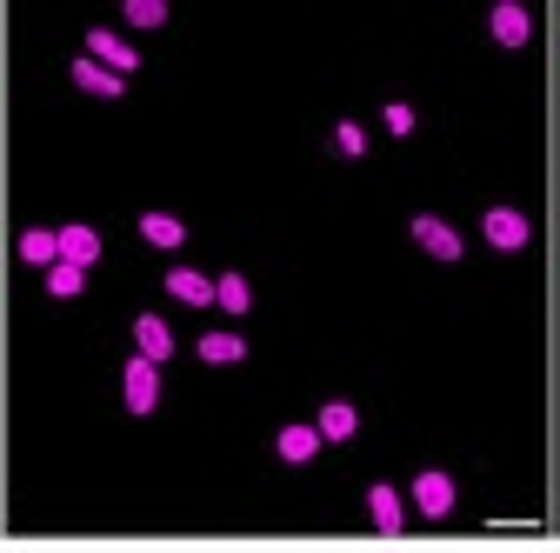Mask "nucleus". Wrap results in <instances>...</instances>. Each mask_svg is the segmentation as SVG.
I'll return each instance as SVG.
<instances>
[{
	"instance_id": "obj_21",
	"label": "nucleus",
	"mask_w": 560,
	"mask_h": 553,
	"mask_svg": "<svg viewBox=\"0 0 560 553\" xmlns=\"http://www.w3.org/2000/svg\"><path fill=\"white\" fill-rule=\"evenodd\" d=\"M381 120H387V133H400V141L413 133V107H407V101H387V114H381Z\"/></svg>"
},
{
	"instance_id": "obj_12",
	"label": "nucleus",
	"mask_w": 560,
	"mask_h": 553,
	"mask_svg": "<svg viewBox=\"0 0 560 553\" xmlns=\"http://www.w3.org/2000/svg\"><path fill=\"white\" fill-rule=\"evenodd\" d=\"M140 240L148 247H180L187 227H180V214H167V207H148V214H140Z\"/></svg>"
},
{
	"instance_id": "obj_19",
	"label": "nucleus",
	"mask_w": 560,
	"mask_h": 553,
	"mask_svg": "<svg viewBox=\"0 0 560 553\" xmlns=\"http://www.w3.org/2000/svg\"><path fill=\"white\" fill-rule=\"evenodd\" d=\"M334 154H340V161H368V127H361V120H340V127H334Z\"/></svg>"
},
{
	"instance_id": "obj_13",
	"label": "nucleus",
	"mask_w": 560,
	"mask_h": 553,
	"mask_svg": "<svg viewBox=\"0 0 560 553\" xmlns=\"http://www.w3.org/2000/svg\"><path fill=\"white\" fill-rule=\"evenodd\" d=\"M314 427H320V440H354L361 434V413H354V400H327Z\"/></svg>"
},
{
	"instance_id": "obj_15",
	"label": "nucleus",
	"mask_w": 560,
	"mask_h": 553,
	"mask_svg": "<svg viewBox=\"0 0 560 553\" xmlns=\"http://www.w3.org/2000/svg\"><path fill=\"white\" fill-rule=\"evenodd\" d=\"M200 361L207 367H234V361H247V340L241 333H200Z\"/></svg>"
},
{
	"instance_id": "obj_8",
	"label": "nucleus",
	"mask_w": 560,
	"mask_h": 553,
	"mask_svg": "<svg viewBox=\"0 0 560 553\" xmlns=\"http://www.w3.org/2000/svg\"><path fill=\"white\" fill-rule=\"evenodd\" d=\"M67 74H74V87H81V94H94V101H120V94H127V81H120V74H107V67H101V60H88V54L67 67Z\"/></svg>"
},
{
	"instance_id": "obj_1",
	"label": "nucleus",
	"mask_w": 560,
	"mask_h": 553,
	"mask_svg": "<svg viewBox=\"0 0 560 553\" xmlns=\"http://www.w3.org/2000/svg\"><path fill=\"white\" fill-rule=\"evenodd\" d=\"M454 494H460V487H454L447 467H420V473H413V514H420V520H447V514H454Z\"/></svg>"
},
{
	"instance_id": "obj_16",
	"label": "nucleus",
	"mask_w": 560,
	"mask_h": 553,
	"mask_svg": "<svg viewBox=\"0 0 560 553\" xmlns=\"http://www.w3.org/2000/svg\"><path fill=\"white\" fill-rule=\"evenodd\" d=\"M21 260L47 273V267L60 260V227H34V234H21Z\"/></svg>"
},
{
	"instance_id": "obj_6",
	"label": "nucleus",
	"mask_w": 560,
	"mask_h": 553,
	"mask_svg": "<svg viewBox=\"0 0 560 553\" xmlns=\"http://www.w3.org/2000/svg\"><path fill=\"white\" fill-rule=\"evenodd\" d=\"M487 34H494L501 47H527L534 40V14L521 8V0H501V8L487 14Z\"/></svg>"
},
{
	"instance_id": "obj_5",
	"label": "nucleus",
	"mask_w": 560,
	"mask_h": 553,
	"mask_svg": "<svg viewBox=\"0 0 560 553\" xmlns=\"http://www.w3.org/2000/svg\"><path fill=\"white\" fill-rule=\"evenodd\" d=\"M120 380H127V413H154V407H161V361L133 354Z\"/></svg>"
},
{
	"instance_id": "obj_20",
	"label": "nucleus",
	"mask_w": 560,
	"mask_h": 553,
	"mask_svg": "<svg viewBox=\"0 0 560 553\" xmlns=\"http://www.w3.org/2000/svg\"><path fill=\"white\" fill-rule=\"evenodd\" d=\"M127 27H140V34H148V27H167V0H127Z\"/></svg>"
},
{
	"instance_id": "obj_4",
	"label": "nucleus",
	"mask_w": 560,
	"mask_h": 553,
	"mask_svg": "<svg viewBox=\"0 0 560 553\" xmlns=\"http://www.w3.org/2000/svg\"><path fill=\"white\" fill-rule=\"evenodd\" d=\"M88 60H101L107 67V74H133V67H140V54H133V40L127 34H114V27H88Z\"/></svg>"
},
{
	"instance_id": "obj_7",
	"label": "nucleus",
	"mask_w": 560,
	"mask_h": 553,
	"mask_svg": "<svg viewBox=\"0 0 560 553\" xmlns=\"http://www.w3.org/2000/svg\"><path fill=\"white\" fill-rule=\"evenodd\" d=\"M368 520H374V533H400V527H407L400 487H387V480H374V487H368Z\"/></svg>"
},
{
	"instance_id": "obj_11",
	"label": "nucleus",
	"mask_w": 560,
	"mask_h": 553,
	"mask_svg": "<svg viewBox=\"0 0 560 553\" xmlns=\"http://www.w3.org/2000/svg\"><path fill=\"white\" fill-rule=\"evenodd\" d=\"M167 294H174L180 307H214V281H207V273H194V267H174V273H167Z\"/></svg>"
},
{
	"instance_id": "obj_14",
	"label": "nucleus",
	"mask_w": 560,
	"mask_h": 553,
	"mask_svg": "<svg viewBox=\"0 0 560 553\" xmlns=\"http://www.w3.org/2000/svg\"><path fill=\"white\" fill-rule=\"evenodd\" d=\"M60 260H74V267H101V234L94 227H60Z\"/></svg>"
},
{
	"instance_id": "obj_2",
	"label": "nucleus",
	"mask_w": 560,
	"mask_h": 553,
	"mask_svg": "<svg viewBox=\"0 0 560 553\" xmlns=\"http://www.w3.org/2000/svg\"><path fill=\"white\" fill-rule=\"evenodd\" d=\"M407 234H413V247H420V254H434V260H447V267L467 254V240H460L441 214H413V221H407Z\"/></svg>"
},
{
	"instance_id": "obj_18",
	"label": "nucleus",
	"mask_w": 560,
	"mask_h": 553,
	"mask_svg": "<svg viewBox=\"0 0 560 553\" xmlns=\"http://www.w3.org/2000/svg\"><path fill=\"white\" fill-rule=\"evenodd\" d=\"M214 307H221V314H234V320H241V314H247V307H254V287H247V281H241V273H221V281H214Z\"/></svg>"
},
{
	"instance_id": "obj_3",
	"label": "nucleus",
	"mask_w": 560,
	"mask_h": 553,
	"mask_svg": "<svg viewBox=\"0 0 560 553\" xmlns=\"http://www.w3.org/2000/svg\"><path fill=\"white\" fill-rule=\"evenodd\" d=\"M480 234H487V247L521 254L534 227H527V214H521V207H508V200H501V207H487V214H480Z\"/></svg>"
},
{
	"instance_id": "obj_17",
	"label": "nucleus",
	"mask_w": 560,
	"mask_h": 553,
	"mask_svg": "<svg viewBox=\"0 0 560 553\" xmlns=\"http://www.w3.org/2000/svg\"><path fill=\"white\" fill-rule=\"evenodd\" d=\"M47 294H54V301H74V294H88V267H74V260H54V267H47Z\"/></svg>"
},
{
	"instance_id": "obj_9",
	"label": "nucleus",
	"mask_w": 560,
	"mask_h": 553,
	"mask_svg": "<svg viewBox=\"0 0 560 553\" xmlns=\"http://www.w3.org/2000/svg\"><path fill=\"white\" fill-rule=\"evenodd\" d=\"M273 447H280V460H288V467H307V460L320 454V427H314V421H294V427L273 434Z\"/></svg>"
},
{
	"instance_id": "obj_10",
	"label": "nucleus",
	"mask_w": 560,
	"mask_h": 553,
	"mask_svg": "<svg viewBox=\"0 0 560 553\" xmlns=\"http://www.w3.org/2000/svg\"><path fill=\"white\" fill-rule=\"evenodd\" d=\"M133 354L167 361V354H174V327H167L161 314H140V320H133Z\"/></svg>"
}]
</instances>
